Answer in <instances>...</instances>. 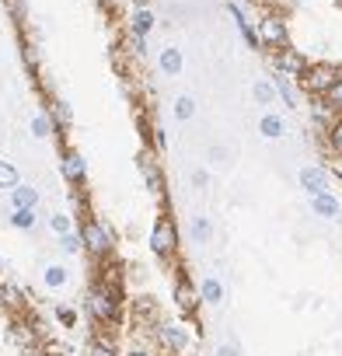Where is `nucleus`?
I'll list each match as a JSON object with an SVG mask.
<instances>
[{"mask_svg": "<svg viewBox=\"0 0 342 356\" xmlns=\"http://www.w3.org/2000/svg\"><path fill=\"white\" fill-rule=\"evenodd\" d=\"M81 245H84V238H77V234H63V252H70V255H74Z\"/></svg>", "mask_w": 342, "mask_h": 356, "instance_id": "30", "label": "nucleus"}, {"mask_svg": "<svg viewBox=\"0 0 342 356\" xmlns=\"http://www.w3.org/2000/svg\"><path fill=\"white\" fill-rule=\"evenodd\" d=\"M210 234H213L210 220H206V217H196V220H193V238H196L200 245H206V241H210Z\"/></svg>", "mask_w": 342, "mask_h": 356, "instance_id": "23", "label": "nucleus"}, {"mask_svg": "<svg viewBox=\"0 0 342 356\" xmlns=\"http://www.w3.org/2000/svg\"><path fill=\"white\" fill-rule=\"evenodd\" d=\"M136 314H140V318H143V314L154 318V300H150V297H140V300H136Z\"/></svg>", "mask_w": 342, "mask_h": 356, "instance_id": "31", "label": "nucleus"}, {"mask_svg": "<svg viewBox=\"0 0 342 356\" xmlns=\"http://www.w3.org/2000/svg\"><path fill=\"white\" fill-rule=\"evenodd\" d=\"M193 182H196V186H206L210 178H206V171H196V175H193Z\"/></svg>", "mask_w": 342, "mask_h": 356, "instance_id": "36", "label": "nucleus"}, {"mask_svg": "<svg viewBox=\"0 0 342 356\" xmlns=\"http://www.w3.org/2000/svg\"><path fill=\"white\" fill-rule=\"evenodd\" d=\"M339 81V74L332 70V67H311V70H304V84L311 88V91H325L328 95V88Z\"/></svg>", "mask_w": 342, "mask_h": 356, "instance_id": "5", "label": "nucleus"}, {"mask_svg": "<svg viewBox=\"0 0 342 356\" xmlns=\"http://www.w3.org/2000/svg\"><path fill=\"white\" fill-rule=\"evenodd\" d=\"M150 29H154V15H150L147 8H140V11L133 15V32L147 39V35H150Z\"/></svg>", "mask_w": 342, "mask_h": 356, "instance_id": "19", "label": "nucleus"}, {"mask_svg": "<svg viewBox=\"0 0 342 356\" xmlns=\"http://www.w3.org/2000/svg\"><path fill=\"white\" fill-rule=\"evenodd\" d=\"M252 98H255L259 105H272V102L279 98V91H276V81H255V88H252Z\"/></svg>", "mask_w": 342, "mask_h": 356, "instance_id": "15", "label": "nucleus"}, {"mask_svg": "<svg viewBox=\"0 0 342 356\" xmlns=\"http://www.w3.org/2000/svg\"><path fill=\"white\" fill-rule=\"evenodd\" d=\"M18 186V168L11 161H0V189H15Z\"/></svg>", "mask_w": 342, "mask_h": 356, "instance_id": "21", "label": "nucleus"}, {"mask_svg": "<svg viewBox=\"0 0 342 356\" xmlns=\"http://www.w3.org/2000/svg\"><path fill=\"white\" fill-rule=\"evenodd\" d=\"M328 140H332V147H335V150H342V122H335V126H332V136H328Z\"/></svg>", "mask_w": 342, "mask_h": 356, "instance_id": "33", "label": "nucleus"}, {"mask_svg": "<svg viewBox=\"0 0 342 356\" xmlns=\"http://www.w3.org/2000/svg\"><path fill=\"white\" fill-rule=\"evenodd\" d=\"M276 91H279V98L290 105V108H297V91H293V74H286V70H276Z\"/></svg>", "mask_w": 342, "mask_h": 356, "instance_id": "9", "label": "nucleus"}, {"mask_svg": "<svg viewBox=\"0 0 342 356\" xmlns=\"http://www.w3.org/2000/svg\"><path fill=\"white\" fill-rule=\"evenodd\" d=\"M175 245H179V238H175V227H171V220H157V227H154V234H150V248H154L157 255H171V252H175Z\"/></svg>", "mask_w": 342, "mask_h": 356, "instance_id": "3", "label": "nucleus"}, {"mask_svg": "<svg viewBox=\"0 0 342 356\" xmlns=\"http://www.w3.org/2000/svg\"><path fill=\"white\" fill-rule=\"evenodd\" d=\"M279 70H286V74H293V77H297V74H304V70H307V63H304V56H300V53L283 49V53H279Z\"/></svg>", "mask_w": 342, "mask_h": 356, "instance_id": "14", "label": "nucleus"}, {"mask_svg": "<svg viewBox=\"0 0 342 356\" xmlns=\"http://www.w3.org/2000/svg\"><path fill=\"white\" fill-rule=\"evenodd\" d=\"M175 115H179L182 122H186V119H193V115H196V102H193L189 95H182V98L175 102Z\"/></svg>", "mask_w": 342, "mask_h": 356, "instance_id": "25", "label": "nucleus"}, {"mask_svg": "<svg viewBox=\"0 0 342 356\" xmlns=\"http://www.w3.org/2000/svg\"><path fill=\"white\" fill-rule=\"evenodd\" d=\"M140 171L147 175V186H150V189H161V175H157V168H154V157H150V154H143V157H140Z\"/></svg>", "mask_w": 342, "mask_h": 356, "instance_id": "20", "label": "nucleus"}, {"mask_svg": "<svg viewBox=\"0 0 342 356\" xmlns=\"http://www.w3.org/2000/svg\"><path fill=\"white\" fill-rule=\"evenodd\" d=\"M56 119H60V122H70V119H74V112H70L67 102H56Z\"/></svg>", "mask_w": 342, "mask_h": 356, "instance_id": "32", "label": "nucleus"}, {"mask_svg": "<svg viewBox=\"0 0 342 356\" xmlns=\"http://www.w3.org/2000/svg\"><path fill=\"white\" fill-rule=\"evenodd\" d=\"M32 136H49V119L39 112V115H32Z\"/></svg>", "mask_w": 342, "mask_h": 356, "instance_id": "27", "label": "nucleus"}, {"mask_svg": "<svg viewBox=\"0 0 342 356\" xmlns=\"http://www.w3.org/2000/svg\"><path fill=\"white\" fill-rule=\"evenodd\" d=\"M60 318H63L67 325H74V311H70V307H60Z\"/></svg>", "mask_w": 342, "mask_h": 356, "instance_id": "37", "label": "nucleus"}, {"mask_svg": "<svg viewBox=\"0 0 342 356\" xmlns=\"http://www.w3.org/2000/svg\"><path fill=\"white\" fill-rule=\"evenodd\" d=\"M91 356H115V353H112L108 346H95V349H91Z\"/></svg>", "mask_w": 342, "mask_h": 356, "instance_id": "35", "label": "nucleus"}, {"mask_svg": "<svg viewBox=\"0 0 342 356\" xmlns=\"http://www.w3.org/2000/svg\"><path fill=\"white\" fill-rule=\"evenodd\" d=\"M328 102H332L335 108H342V77H339V81L328 88Z\"/></svg>", "mask_w": 342, "mask_h": 356, "instance_id": "29", "label": "nucleus"}, {"mask_svg": "<svg viewBox=\"0 0 342 356\" xmlns=\"http://www.w3.org/2000/svg\"><path fill=\"white\" fill-rule=\"evenodd\" d=\"M129 356H150V353H129Z\"/></svg>", "mask_w": 342, "mask_h": 356, "instance_id": "38", "label": "nucleus"}, {"mask_svg": "<svg viewBox=\"0 0 342 356\" xmlns=\"http://www.w3.org/2000/svg\"><path fill=\"white\" fill-rule=\"evenodd\" d=\"M200 297H203L206 304H213V307L224 304V283H220L217 276H206V280L200 283Z\"/></svg>", "mask_w": 342, "mask_h": 356, "instance_id": "10", "label": "nucleus"}, {"mask_svg": "<svg viewBox=\"0 0 342 356\" xmlns=\"http://www.w3.org/2000/svg\"><path fill=\"white\" fill-rule=\"evenodd\" d=\"M81 238H84V245H88L95 255H105V252L112 248V238H108V231H105L101 224H95V220H88V224H84Z\"/></svg>", "mask_w": 342, "mask_h": 356, "instance_id": "4", "label": "nucleus"}, {"mask_svg": "<svg viewBox=\"0 0 342 356\" xmlns=\"http://www.w3.org/2000/svg\"><path fill=\"white\" fill-rule=\"evenodd\" d=\"M11 196H15V210H18V207H35V203H39V189H32V186H15Z\"/></svg>", "mask_w": 342, "mask_h": 356, "instance_id": "17", "label": "nucleus"}, {"mask_svg": "<svg viewBox=\"0 0 342 356\" xmlns=\"http://www.w3.org/2000/svg\"><path fill=\"white\" fill-rule=\"evenodd\" d=\"M213 356H241V353H238V349H234V346H220V349H217V353H213Z\"/></svg>", "mask_w": 342, "mask_h": 356, "instance_id": "34", "label": "nucleus"}, {"mask_svg": "<svg viewBox=\"0 0 342 356\" xmlns=\"http://www.w3.org/2000/svg\"><path fill=\"white\" fill-rule=\"evenodd\" d=\"M49 227H53L56 234H70V217H63V213H53V217H49Z\"/></svg>", "mask_w": 342, "mask_h": 356, "instance_id": "28", "label": "nucleus"}, {"mask_svg": "<svg viewBox=\"0 0 342 356\" xmlns=\"http://www.w3.org/2000/svg\"><path fill=\"white\" fill-rule=\"evenodd\" d=\"M259 35H262L266 46H283V42H286V25H283L279 18H266L262 29H259Z\"/></svg>", "mask_w": 342, "mask_h": 356, "instance_id": "8", "label": "nucleus"}, {"mask_svg": "<svg viewBox=\"0 0 342 356\" xmlns=\"http://www.w3.org/2000/svg\"><path fill=\"white\" fill-rule=\"evenodd\" d=\"M157 335H161V342H164L168 349H175V353H182V349L189 346V335H186V328H182L179 321H164Z\"/></svg>", "mask_w": 342, "mask_h": 356, "instance_id": "6", "label": "nucleus"}, {"mask_svg": "<svg viewBox=\"0 0 342 356\" xmlns=\"http://www.w3.org/2000/svg\"><path fill=\"white\" fill-rule=\"evenodd\" d=\"M88 307L95 311V318H101V321H115L119 318V300H115V293L112 290H91V297H88Z\"/></svg>", "mask_w": 342, "mask_h": 356, "instance_id": "1", "label": "nucleus"}, {"mask_svg": "<svg viewBox=\"0 0 342 356\" xmlns=\"http://www.w3.org/2000/svg\"><path fill=\"white\" fill-rule=\"evenodd\" d=\"M231 15H234V22H238V29H241L245 42H248L252 49H259V46H262V35H259V32H255V29L245 22V15H241V8H238V4H231Z\"/></svg>", "mask_w": 342, "mask_h": 356, "instance_id": "13", "label": "nucleus"}, {"mask_svg": "<svg viewBox=\"0 0 342 356\" xmlns=\"http://www.w3.org/2000/svg\"><path fill=\"white\" fill-rule=\"evenodd\" d=\"M161 74H168V77H179L182 74V53L179 49H161Z\"/></svg>", "mask_w": 342, "mask_h": 356, "instance_id": "12", "label": "nucleus"}, {"mask_svg": "<svg viewBox=\"0 0 342 356\" xmlns=\"http://www.w3.org/2000/svg\"><path fill=\"white\" fill-rule=\"evenodd\" d=\"M175 300H179V307H182V311H193V307H196V290H193L189 283H179Z\"/></svg>", "mask_w": 342, "mask_h": 356, "instance_id": "22", "label": "nucleus"}, {"mask_svg": "<svg viewBox=\"0 0 342 356\" xmlns=\"http://www.w3.org/2000/svg\"><path fill=\"white\" fill-rule=\"evenodd\" d=\"M63 283H67V269H63V266H49V269H46V286H49V290H60Z\"/></svg>", "mask_w": 342, "mask_h": 356, "instance_id": "24", "label": "nucleus"}, {"mask_svg": "<svg viewBox=\"0 0 342 356\" xmlns=\"http://www.w3.org/2000/svg\"><path fill=\"white\" fill-rule=\"evenodd\" d=\"M311 210H314V217H325V220H335V217H342V207H339V200H335L332 193L311 196Z\"/></svg>", "mask_w": 342, "mask_h": 356, "instance_id": "7", "label": "nucleus"}, {"mask_svg": "<svg viewBox=\"0 0 342 356\" xmlns=\"http://www.w3.org/2000/svg\"><path fill=\"white\" fill-rule=\"evenodd\" d=\"M60 168H63V175H67V178H70V182H81V178H84V175H88V164H84V161H81V157H77V154H67V157H63V164H60Z\"/></svg>", "mask_w": 342, "mask_h": 356, "instance_id": "16", "label": "nucleus"}, {"mask_svg": "<svg viewBox=\"0 0 342 356\" xmlns=\"http://www.w3.org/2000/svg\"><path fill=\"white\" fill-rule=\"evenodd\" d=\"M227 161H231V150H227V147H210V164L227 168Z\"/></svg>", "mask_w": 342, "mask_h": 356, "instance_id": "26", "label": "nucleus"}, {"mask_svg": "<svg viewBox=\"0 0 342 356\" xmlns=\"http://www.w3.org/2000/svg\"><path fill=\"white\" fill-rule=\"evenodd\" d=\"M259 133H262L266 140H279V136L286 133V126H283V119H279L276 112H266L262 122H259Z\"/></svg>", "mask_w": 342, "mask_h": 356, "instance_id": "11", "label": "nucleus"}, {"mask_svg": "<svg viewBox=\"0 0 342 356\" xmlns=\"http://www.w3.org/2000/svg\"><path fill=\"white\" fill-rule=\"evenodd\" d=\"M300 189H304L307 196H321V193H328V171H325L321 164H307V168H300Z\"/></svg>", "mask_w": 342, "mask_h": 356, "instance_id": "2", "label": "nucleus"}, {"mask_svg": "<svg viewBox=\"0 0 342 356\" xmlns=\"http://www.w3.org/2000/svg\"><path fill=\"white\" fill-rule=\"evenodd\" d=\"M11 224H15L18 231H28V227H35V207H18V210L11 213Z\"/></svg>", "mask_w": 342, "mask_h": 356, "instance_id": "18", "label": "nucleus"}]
</instances>
